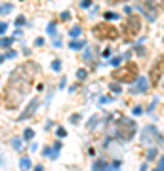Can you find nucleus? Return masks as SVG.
<instances>
[{
    "label": "nucleus",
    "instance_id": "15",
    "mask_svg": "<svg viewBox=\"0 0 164 171\" xmlns=\"http://www.w3.org/2000/svg\"><path fill=\"white\" fill-rule=\"evenodd\" d=\"M109 87H111V91H115V93H120L122 91V86L119 84V82H111Z\"/></svg>",
    "mask_w": 164,
    "mask_h": 171
},
{
    "label": "nucleus",
    "instance_id": "4",
    "mask_svg": "<svg viewBox=\"0 0 164 171\" xmlns=\"http://www.w3.org/2000/svg\"><path fill=\"white\" fill-rule=\"evenodd\" d=\"M94 34L97 36V38H116L119 36V30H116L115 27H111L109 23H99L94 27Z\"/></svg>",
    "mask_w": 164,
    "mask_h": 171
},
{
    "label": "nucleus",
    "instance_id": "5",
    "mask_svg": "<svg viewBox=\"0 0 164 171\" xmlns=\"http://www.w3.org/2000/svg\"><path fill=\"white\" fill-rule=\"evenodd\" d=\"M124 29H126V33L130 34V36H136V34L141 30V19H139V17H136V15L128 17V19H126Z\"/></svg>",
    "mask_w": 164,
    "mask_h": 171
},
{
    "label": "nucleus",
    "instance_id": "16",
    "mask_svg": "<svg viewBox=\"0 0 164 171\" xmlns=\"http://www.w3.org/2000/svg\"><path fill=\"white\" fill-rule=\"evenodd\" d=\"M12 147L15 150H21L23 148V141H19V139H12Z\"/></svg>",
    "mask_w": 164,
    "mask_h": 171
},
{
    "label": "nucleus",
    "instance_id": "18",
    "mask_svg": "<svg viewBox=\"0 0 164 171\" xmlns=\"http://www.w3.org/2000/svg\"><path fill=\"white\" fill-rule=\"evenodd\" d=\"M147 4H149V6H155V8L160 10V6H162V0H147Z\"/></svg>",
    "mask_w": 164,
    "mask_h": 171
},
{
    "label": "nucleus",
    "instance_id": "40",
    "mask_svg": "<svg viewBox=\"0 0 164 171\" xmlns=\"http://www.w3.org/2000/svg\"><path fill=\"white\" fill-rule=\"evenodd\" d=\"M4 59H6V57H4V55H0V65L4 63Z\"/></svg>",
    "mask_w": 164,
    "mask_h": 171
},
{
    "label": "nucleus",
    "instance_id": "17",
    "mask_svg": "<svg viewBox=\"0 0 164 171\" xmlns=\"http://www.w3.org/2000/svg\"><path fill=\"white\" fill-rule=\"evenodd\" d=\"M12 44H13L12 38H2V40H0V46H2V48H10Z\"/></svg>",
    "mask_w": 164,
    "mask_h": 171
},
{
    "label": "nucleus",
    "instance_id": "3",
    "mask_svg": "<svg viewBox=\"0 0 164 171\" xmlns=\"http://www.w3.org/2000/svg\"><path fill=\"white\" fill-rule=\"evenodd\" d=\"M136 129H137V126L134 120H120V124H116V135L122 141H130L136 135Z\"/></svg>",
    "mask_w": 164,
    "mask_h": 171
},
{
    "label": "nucleus",
    "instance_id": "24",
    "mask_svg": "<svg viewBox=\"0 0 164 171\" xmlns=\"http://www.w3.org/2000/svg\"><path fill=\"white\" fill-rule=\"evenodd\" d=\"M122 59H124V57H122V55H119V57H115V59L111 61V65H113V67H119V65L122 63Z\"/></svg>",
    "mask_w": 164,
    "mask_h": 171
},
{
    "label": "nucleus",
    "instance_id": "12",
    "mask_svg": "<svg viewBox=\"0 0 164 171\" xmlns=\"http://www.w3.org/2000/svg\"><path fill=\"white\" fill-rule=\"evenodd\" d=\"M94 169H111V165L105 162V160H97L94 164Z\"/></svg>",
    "mask_w": 164,
    "mask_h": 171
},
{
    "label": "nucleus",
    "instance_id": "25",
    "mask_svg": "<svg viewBox=\"0 0 164 171\" xmlns=\"http://www.w3.org/2000/svg\"><path fill=\"white\" fill-rule=\"evenodd\" d=\"M86 74H88V72H86L84 69H78V70H76V76H78V80H84Z\"/></svg>",
    "mask_w": 164,
    "mask_h": 171
},
{
    "label": "nucleus",
    "instance_id": "30",
    "mask_svg": "<svg viewBox=\"0 0 164 171\" xmlns=\"http://www.w3.org/2000/svg\"><path fill=\"white\" fill-rule=\"evenodd\" d=\"M80 6H82V8H90V6H92V0H82Z\"/></svg>",
    "mask_w": 164,
    "mask_h": 171
},
{
    "label": "nucleus",
    "instance_id": "36",
    "mask_svg": "<svg viewBox=\"0 0 164 171\" xmlns=\"http://www.w3.org/2000/svg\"><path fill=\"white\" fill-rule=\"evenodd\" d=\"M84 57H86V59H90V57H92V51L86 50V51H84Z\"/></svg>",
    "mask_w": 164,
    "mask_h": 171
},
{
    "label": "nucleus",
    "instance_id": "9",
    "mask_svg": "<svg viewBox=\"0 0 164 171\" xmlns=\"http://www.w3.org/2000/svg\"><path fill=\"white\" fill-rule=\"evenodd\" d=\"M57 152H59V150L50 148V147H44V150H42V154H44V156H46V158H52V160L57 158Z\"/></svg>",
    "mask_w": 164,
    "mask_h": 171
},
{
    "label": "nucleus",
    "instance_id": "35",
    "mask_svg": "<svg viewBox=\"0 0 164 171\" xmlns=\"http://www.w3.org/2000/svg\"><path fill=\"white\" fill-rule=\"evenodd\" d=\"M34 44H37V46H44V38H37V40H34Z\"/></svg>",
    "mask_w": 164,
    "mask_h": 171
},
{
    "label": "nucleus",
    "instance_id": "34",
    "mask_svg": "<svg viewBox=\"0 0 164 171\" xmlns=\"http://www.w3.org/2000/svg\"><path fill=\"white\" fill-rule=\"evenodd\" d=\"M23 23H25V19H23V17H17V19H15V25H17V27H21Z\"/></svg>",
    "mask_w": 164,
    "mask_h": 171
},
{
    "label": "nucleus",
    "instance_id": "28",
    "mask_svg": "<svg viewBox=\"0 0 164 171\" xmlns=\"http://www.w3.org/2000/svg\"><path fill=\"white\" fill-rule=\"evenodd\" d=\"M132 112H134V116H139V114H143V108L141 107H134V110H132Z\"/></svg>",
    "mask_w": 164,
    "mask_h": 171
},
{
    "label": "nucleus",
    "instance_id": "11",
    "mask_svg": "<svg viewBox=\"0 0 164 171\" xmlns=\"http://www.w3.org/2000/svg\"><path fill=\"white\" fill-rule=\"evenodd\" d=\"M84 42H82V40H71V44H69V48L71 50H82V48H84Z\"/></svg>",
    "mask_w": 164,
    "mask_h": 171
},
{
    "label": "nucleus",
    "instance_id": "26",
    "mask_svg": "<svg viewBox=\"0 0 164 171\" xmlns=\"http://www.w3.org/2000/svg\"><path fill=\"white\" fill-rule=\"evenodd\" d=\"M97 122H99V118H97V116H94V118H92V120H90V124H88V127H90V129H94V127L97 126Z\"/></svg>",
    "mask_w": 164,
    "mask_h": 171
},
{
    "label": "nucleus",
    "instance_id": "19",
    "mask_svg": "<svg viewBox=\"0 0 164 171\" xmlns=\"http://www.w3.org/2000/svg\"><path fill=\"white\" fill-rule=\"evenodd\" d=\"M105 19H107V21H115V19H119V15L113 13V12H107L105 13Z\"/></svg>",
    "mask_w": 164,
    "mask_h": 171
},
{
    "label": "nucleus",
    "instance_id": "7",
    "mask_svg": "<svg viewBox=\"0 0 164 171\" xmlns=\"http://www.w3.org/2000/svg\"><path fill=\"white\" fill-rule=\"evenodd\" d=\"M38 105H40V103H38V99H33V101H31V103H29V107H27V110H25V112H21V114H19V120H27V118H29V116H33V114H34V112H37V108H38Z\"/></svg>",
    "mask_w": 164,
    "mask_h": 171
},
{
    "label": "nucleus",
    "instance_id": "29",
    "mask_svg": "<svg viewBox=\"0 0 164 171\" xmlns=\"http://www.w3.org/2000/svg\"><path fill=\"white\" fill-rule=\"evenodd\" d=\"M6 30H8V23H6V21H4V23H0V34H4Z\"/></svg>",
    "mask_w": 164,
    "mask_h": 171
},
{
    "label": "nucleus",
    "instance_id": "6",
    "mask_svg": "<svg viewBox=\"0 0 164 171\" xmlns=\"http://www.w3.org/2000/svg\"><path fill=\"white\" fill-rule=\"evenodd\" d=\"M134 82H136V87L132 90V93H145L149 90V82H147V78H143V76H137Z\"/></svg>",
    "mask_w": 164,
    "mask_h": 171
},
{
    "label": "nucleus",
    "instance_id": "22",
    "mask_svg": "<svg viewBox=\"0 0 164 171\" xmlns=\"http://www.w3.org/2000/svg\"><path fill=\"white\" fill-rule=\"evenodd\" d=\"M157 158V148H149V152H147V160H155Z\"/></svg>",
    "mask_w": 164,
    "mask_h": 171
},
{
    "label": "nucleus",
    "instance_id": "8",
    "mask_svg": "<svg viewBox=\"0 0 164 171\" xmlns=\"http://www.w3.org/2000/svg\"><path fill=\"white\" fill-rule=\"evenodd\" d=\"M151 78H153V84H158V82H160V78H162V63H160V61H158L157 67H153Z\"/></svg>",
    "mask_w": 164,
    "mask_h": 171
},
{
    "label": "nucleus",
    "instance_id": "27",
    "mask_svg": "<svg viewBox=\"0 0 164 171\" xmlns=\"http://www.w3.org/2000/svg\"><path fill=\"white\" fill-rule=\"evenodd\" d=\"M48 33H50V36H55L57 33H55V23H50L48 25Z\"/></svg>",
    "mask_w": 164,
    "mask_h": 171
},
{
    "label": "nucleus",
    "instance_id": "37",
    "mask_svg": "<svg viewBox=\"0 0 164 171\" xmlns=\"http://www.w3.org/2000/svg\"><path fill=\"white\" fill-rule=\"evenodd\" d=\"M54 148H55V150H61V141L55 143V144H54Z\"/></svg>",
    "mask_w": 164,
    "mask_h": 171
},
{
    "label": "nucleus",
    "instance_id": "38",
    "mask_svg": "<svg viewBox=\"0 0 164 171\" xmlns=\"http://www.w3.org/2000/svg\"><path fill=\"white\" fill-rule=\"evenodd\" d=\"M162 167H164V162H162V158H160V160H158V171H160Z\"/></svg>",
    "mask_w": 164,
    "mask_h": 171
},
{
    "label": "nucleus",
    "instance_id": "23",
    "mask_svg": "<svg viewBox=\"0 0 164 171\" xmlns=\"http://www.w3.org/2000/svg\"><path fill=\"white\" fill-rule=\"evenodd\" d=\"M52 69H54L55 72H59V70H61V61H59V59H55L54 63H52Z\"/></svg>",
    "mask_w": 164,
    "mask_h": 171
},
{
    "label": "nucleus",
    "instance_id": "31",
    "mask_svg": "<svg viewBox=\"0 0 164 171\" xmlns=\"http://www.w3.org/2000/svg\"><path fill=\"white\" fill-rule=\"evenodd\" d=\"M78 120H80V114H73V116H71V122L73 124H76Z\"/></svg>",
    "mask_w": 164,
    "mask_h": 171
},
{
    "label": "nucleus",
    "instance_id": "14",
    "mask_svg": "<svg viewBox=\"0 0 164 171\" xmlns=\"http://www.w3.org/2000/svg\"><path fill=\"white\" fill-rule=\"evenodd\" d=\"M80 33H82V27H80V25H76V27H73V29L69 30V34L73 36V38H78V36H80Z\"/></svg>",
    "mask_w": 164,
    "mask_h": 171
},
{
    "label": "nucleus",
    "instance_id": "10",
    "mask_svg": "<svg viewBox=\"0 0 164 171\" xmlns=\"http://www.w3.org/2000/svg\"><path fill=\"white\" fill-rule=\"evenodd\" d=\"M19 167L21 169H33V162H31L27 156H23V158H19Z\"/></svg>",
    "mask_w": 164,
    "mask_h": 171
},
{
    "label": "nucleus",
    "instance_id": "33",
    "mask_svg": "<svg viewBox=\"0 0 164 171\" xmlns=\"http://www.w3.org/2000/svg\"><path fill=\"white\" fill-rule=\"evenodd\" d=\"M69 17H71V13H69V12H63V13H61V19H63V21H67Z\"/></svg>",
    "mask_w": 164,
    "mask_h": 171
},
{
    "label": "nucleus",
    "instance_id": "20",
    "mask_svg": "<svg viewBox=\"0 0 164 171\" xmlns=\"http://www.w3.org/2000/svg\"><path fill=\"white\" fill-rule=\"evenodd\" d=\"M55 135H57L59 139H61V137H67V131H65V127H57V129H55Z\"/></svg>",
    "mask_w": 164,
    "mask_h": 171
},
{
    "label": "nucleus",
    "instance_id": "13",
    "mask_svg": "<svg viewBox=\"0 0 164 171\" xmlns=\"http://www.w3.org/2000/svg\"><path fill=\"white\" fill-rule=\"evenodd\" d=\"M23 139H25V141H33V139H34V129L27 127V129L23 131Z\"/></svg>",
    "mask_w": 164,
    "mask_h": 171
},
{
    "label": "nucleus",
    "instance_id": "39",
    "mask_svg": "<svg viewBox=\"0 0 164 171\" xmlns=\"http://www.w3.org/2000/svg\"><path fill=\"white\" fill-rule=\"evenodd\" d=\"M111 4H120V2H126V0H109Z\"/></svg>",
    "mask_w": 164,
    "mask_h": 171
},
{
    "label": "nucleus",
    "instance_id": "2",
    "mask_svg": "<svg viewBox=\"0 0 164 171\" xmlns=\"http://www.w3.org/2000/svg\"><path fill=\"white\" fill-rule=\"evenodd\" d=\"M111 78H115L116 82H134L137 78V65L136 63H126V67L116 69L113 72Z\"/></svg>",
    "mask_w": 164,
    "mask_h": 171
},
{
    "label": "nucleus",
    "instance_id": "32",
    "mask_svg": "<svg viewBox=\"0 0 164 171\" xmlns=\"http://www.w3.org/2000/svg\"><path fill=\"white\" fill-rule=\"evenodd\" d=\"M15 55H17V53H15V51H8V53L6 55H4V57H6V59H13V57Z\"/></svg>",
    "mask_w": 164,
    "mask_h": 171
},
{
    "label": "nucleus",
    "instance_id": "1",
    "mask_svg": "<svg viewBox=\"0 0 164 171\" xmlns=\"http://www.w3.org/2000/svg\"><path fill=\"white\" fill-rule=\"evenodd\" d=\"M40 67L37 63H33V61H29V63H25L21 67H17L12 76H10V84H8V91H6V105L10 108L17 107L21 99L29 93L31 90V84H33V78L38 74Z\"/></svg>",
    "mask_w": 164,
    "mask_h": 171
},
{
    "label": "nucleus",
    "instance_id": "21",
    "mask_svg": "<svg viewBox=\"0 0 164 171\" xmlns=\"http://www.w3.org/2000/svg\"><path fill=\"white\" fill-rule=\"evenodd\" d=\"M13 6L12 4H6V6H0V13H8V12H12Z\"/></svg>",
    "mask_w": 164,
    "mask_h": 171
}]
</instances>
